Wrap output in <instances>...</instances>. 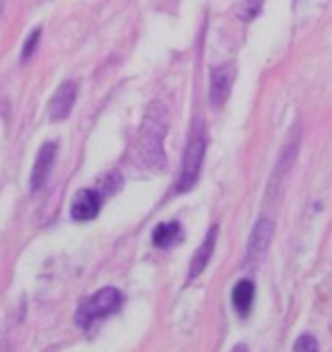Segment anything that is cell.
Wrapping results in <instances>:
<instances>
[{
  "instance_id": "cell-13",
  "label": "cell",
  "mask_w": 332,
  "mask_h": 352,
  "mask_svg": "<svg viewBox=\"0 0 332 352\" xmlns=\"http://www.w3.org/2000/svg\"><path fill=\"white\" fill-rule=\"evenodd\" d=\"M291 352H319V343H316L312 334H300L296 343H293Z\"/></svg>"
},
{
  "instance_id": "cell-5",
  "label": "cell",
  "mask_w": 332,
  "mask_h": 352,
  "mask_svg": "<svg viewBox=\"0 0 332 352\" xmlns=\"http://www.w3.org/2000/svg\"><path fill=\"white\" fill-rule=\"evenodd\" d=\"M276 234V226L273 221L262 216V219L255 223V228L248 236V245H246V261H258L264 257V252L269 250L271 241H273Z\"/></svg>"
},
{
  "instance_id": "cell-15",
  "label": "cell",
  "mask_w": 332,
  "mask_h": 352,
  "mask_svg": "<svg viewBox=\"0 0 332 352\" xmlns=\"http://www.w3.org/2000/svg\"><path fill=\"white\" fill-rule=\"evenodd\" d=\"M230 352H248V348L244 346V343H237V346H235V348H232Z\"/></svg>"
},
{
  "instance_id": "cell-2",
  "label": "cell",
  "mask_w": 332,
  "mask_h": 352,
  "mask_svg": "<svg viewBox=\"0 0 332 352\" xmlns=\"http://www.w3.org/2000/svg\"><path fill=\"white\" fill-rule=\"evenodd\" d=\"M205 151H207L205 125L200 121H196L191 127L189 141H187L185 155H183L180 175L176 179V193H187L196 186V182H198V177H200V170H203V162H205Z\"/></svg>"
},
{
  "instance_id": "cell-11",
  "label": "cell",
  "mask_w": 332,
  "mask_h": 352,
  "mask_svg": "<svg viewBox=\"0 0 332 352\" xmlns=\"http://www.w3.org/2000/svg\"><path fill=\"white\" fill-rule=\"evenodd\" d=\"M180 232H183V228H180L178 221L160 223V226L153 230V243L157 248H171V245L178 241Z\"/></svg>"
},
{
  "instance_id": "cell-9",
  "label": "cell",
  "mask_w": 332,
  "mask_h": 352,
  "mask_svg": "<svg viewBox=\"0 0 332 352\" xmlns=\"http://www.w3.org/2000/svg\"><path fill=\"white\" fill-rule=\"evenodd\" d=\"M216 236H218V226H212L209 232L203 239V243L198 245V250L194 252L191 257V264H189V280H196L203 271L207 268L209 259H212L214 248H216Z\"/></svg>"
},
{
  "instance_id": "cell-1",
  "label": "cell",
  "mask_w": 332,
  "mask_h": 352,
  "mask_svg": "<svg viewBox=\"0 0 332 352\" xmlns=\"http://www.w3.org/2000/svg\"><path fill=\"white\" fill-rule=\"evenodd\" d=\"M169 132V114L160 100H153L148 104L146 116H143L139 137H137V155L139 162L146 168L160 170L166 164L164 155V137Z\"/></svg>"
},
{
  "instance_id": "cell-3",
  "label": "cell",
  "mask_w": 332,
  "mask_h": 352,
  "mask_svg": "<svg viewBox=\"0 0 332 352\" xmlns=\"http://www.w3.org/2000/svg\"><path fill=\"white\" fill-rule=\"evenodd\" d=\"M121 305H123V294L114 287H105L80 305L75 320H78L80 327H89L92 323H96V320L107 318L110 314L118 311Z\"/></svg>"
},
{
  "instance_id": "cell-14",
  "label": "cell",
  "mask_w": 332,
  "mask_h": 352,
  "mask_svg": "<svg viewBox=\"0 0 332 352\" xmlns=\"http://www.w3.org/2000/svg\"><path fill=\"white\" fill-rule=\"evenodd\" d=\"M39 39H41V28H37V30H32V32H30L25 46H23V52H21V59H23V62H28V59L32 57L34 48L39 46Z\"/></svg>"
},
{
  "instance_id": "cell-6",
  "label": "cell",
  "mask_w": 332,
  "mask_h": 352,
  "mask_svg": "<svg viewBox=\"0 0 332 352\" xmlns=\"http://www.w3.org/2000/svg\"><path fill=\"white\" fill-rule=\"evenodd\" d=\"M75 98H78V82H73V80L62 82V85L57 87V91L52 94L50 102H48L50 121L57 123V121H64V118H69L73 104H75Z\"/></svg>"
},
{
  "instance_id": "cell-12",
  "label": "cell",
  "mask_w": 332,
  "mask_h": 352,
  "mask_svg": "<svg viewBox=\"0 0 332 352\" xmlns=\"http://www.w3.org/2000/svg\"><path fill=\"white\" fill-rule=\"evenodd\" d=\"M262 3H264V0H244V3L239 5V10H237L239 19L241 21H253L262 12Z\"/></svg>"
},
{
  "instance_id": "cell-7",
  "label": "cell",
  "mask_w": 332,
  "mask_h": 352,
  "mask_svg": "<svg viewBox=\"0 0 332 352\" xmlns=\"http://www.w3.org/2000/svg\"><path fill=\"white\" fill-rule=\"evenodd\" d=\"M103 207V193L98 189H80L71 202V216L73 221H94Z\"/></svg>"
},
{
  "instance_id": "cell-8",
  "label": "cell",
  "mask_w": 332,
  "mask_h": 352,
  "mask_svg": "<svg viewBox=\"0 0 332 352\" xmlns=\"http://www.w3.org/2000/svg\"><path fill=\"white\" fill-rule=\"evenodd\" d=\"M55 155H57V144H52V141H48V144H43L39 148L34 166H32V175H30V191L32 193L43 189V184H46L48 173L52 168V162H55Z\"/></svg>"
},
{
  "instance_id": "cell-4",
  "label": "cell",
  "mask_w": 332,
  "mask_h": 352,
  "mask_svg": "<svg viewBox=\"0 0 332 352\" xmlns=\"http://www.w3.org/2000/svg\"><path fill=\"white\" fill-rule=\"evenodd\" d=\"M237 78V66L228 62L212 69V80H209V100H212L214 107H221L228 100V96L232 91V85H235Z\"/></svg>"
},
{
  "instance_id": "cell-10",
  "label": "cell",
  "mask_w": 332,
  "mask_h": 352,
  "mask_svg": "<svg viewBox=\"0 0 332 352\" xmlns=\"http://www.w3.org/2000/svg\"><path fill=\"white\" fill-rule=\"evenodd\" d=\"M253 300H255V284L253 280H239L235 284V289H232V307H235V311L239 316H248V311H251L253 307Z\"/></svg>"
}]
</instances>
